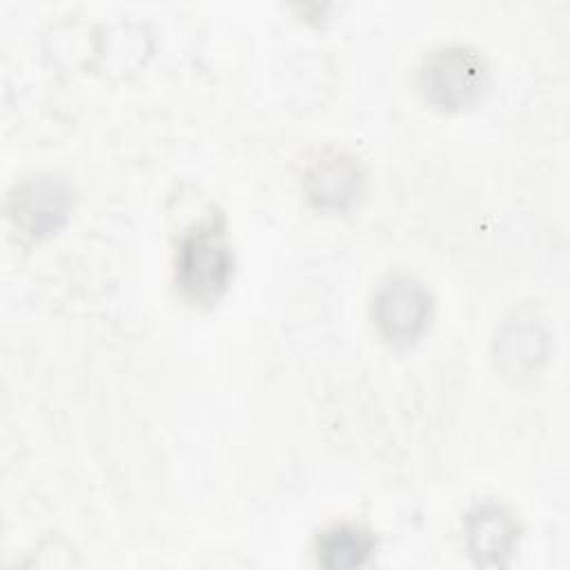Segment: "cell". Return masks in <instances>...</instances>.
<instances>
[{
	"label": "cell",
	"instance_id": "1",
	"mask_svg": "<svg viewBox=\"0 0 570 570\" xmlns=\"http://www.w3.org/2000/svg\"><path fill=\"white\" fill-rule=\"evenodd\" d=\"M234 272V252L225 236L223 218L194 225L178 243L176 285L196 303L216 301Z\"/></svg>",
	"mask_w": 570,
	"mask_h": 570
},
{
	"label": "cell",
	"instance_id": "2",
	"mask_svg": "<svg viewBox=\"0 0 570 570\" xmlns=\"http://www.w3.org/2000/svg\"><path fill=\"white\" fill-rule=\"evenodd\" d=\"M485 62L468 47H443L425 58L421 87L430 102L441 109H461L474 102L485 87Z\"/></svg>",
	"mask_w": 570,
	"mask_h": 570
},
{
	"label": "cell",
	"instance_id": "3",
	"mask_svg": "<svg viewBox=\"0 0 570 570\" xmlns=\"http://www.w3.org/2000/svg\"><path fill=\"white\" fill-rule=\"evenodd\" d=\"M432 296L410 276L387 278L374 294L372 318L381 336L390 343H412L430 323Z\"/></svg>",
	"mask_w": 570,
	"mask_h": 570
},
{
	"label": "cell",
	"instance_id": "4",
	"mask_svg": "<svg viewBox=\"0 0 570 570\" xmlns=\"http://www.w3.org/2000/svg\"><path fill=\"white\" fill-rule=\"evenodd\" d=\"M305 191L318 207L341 209L354 203L361 191L363 174L358 165L336 151L318 154L305 171Z\"/></svg>",
	"mask_w": 570,
	"mask_h": 570
},
{
	"label": "cell",
	"instance_id": "5",
	"mask_svg": "<svg viewBox=\"0 0 570 570\" xmlns=\"http://www.w3.org/2000/svg\"><path fill=\"white\" fill-rule=\"evenodd\" d=\"M465 534L472 554L483 563H501L519 537L512 514L497 503L474 508L465 519Z\"/></svg>",
	"mask_w": 570,
	"mask_h": 570
},
{
	"label": "cell",
	"instance_id": "6",
	"mask_svg": "<svg viewBox=\"0 0 570 570\" xmlns=\"http://www.w3.org/2000/svg\"><path fill=\"white\" fill-rule=\"evenodd\" d=\"M69 191L56 180H33L13 196V216L33 236L53 232L67 216Z\"/></svg>",
	"mask_w": 570,
	"mask_h": 570
},
{
	"label": "cell",
	"instance_id": "7",
	"mask_svg": "<svg viewBox=\"0 0 570 570\" xmlns=\"http://www.w3.org/2000/svg\"><path fill=\"white\" fill-rule=\"evenodd\" d=\"M374 550V539L370 530L361 525H334L325 530L316 541L318 563L330 570L356 568L367 561Z\"/></svg>",
	"mask_w": 570,
	"mask_h": 570
}]
</instances>
